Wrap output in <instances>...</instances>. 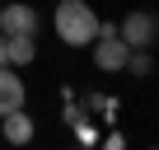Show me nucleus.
<instances>
[{
  "instance_id": "423d86ee",
  "label": "nucleus",
  "mask_w": 159,
  "mask_h": 150,
  "mask_svg": "<svg viewBox=\"0 0 159 150\" xmlns=\"http://www.w3.org/2000/svg\"><path fill=\"white\" fill-rule=\"evenodd\" d=\"M0 131H5L10 145H28V141H33V117H28V108L5 113V117H0Z\"/></svg>"
},
{
  "instance_id": "6e6552de",
  "label": "nucleus",
  "mask_w": 159,
  "mask_h": 150,
  "mask_svg": "<svg viewBox=\"0 0 159 150\" xmlns=\"http://www.w3.org/2000/svg\"><path fill=\"white\" fill-rule=\"evenodd\" d=\"M0 66H10V38L0 33Z\"/></svg>"
},
{
  "instance_id": "f03ea898",
  "label": "nucleus",
  "mask_w": 159,
  "mask_h": 150,
  "mask_svg": "<svg viewBox=\"0 0 159 150\" xmlns=\"http://www.w3.org/2000/svg\"><path fill=\"white\" fill-rule=\"evenodd\" d=\"M117 38H122L126 47H154V42H159V14L131 10V14L117 24Z\"/></svg>"
},
{
  "instance_id": "7ed1b4c3",
  "label": "nucleus",
  "mask_w": 159,
  "mask_h": 150,
  "mask_svg": "<svg viewBox=\"0 0 159 150\" xmlns=\"http://www.w3.org/2000/svg\"><path fill=\"white\" fill-rule=\"evenodd\" d=\"M38 28H42V14L33 5H24V0L0 5V33H5V38H19V33H33L38 38Z\"/></svg>"
},
{
  "instance_id": "0eeeda50",
  "label": "nucleus",
  "mask_w": 159,
  "mask_h": 150,
  "mask_svg": "<svg viewBox=\"0 0 159 150\" xmlns=\"http://www.w3.org/2000/svg\"><path fill=\"white\" fill-rule=\"evenodd\" d=\"M38 61V42H33V33H19V38H10V66H33Z\"/></svg>"
},
{
  "instance_id": "20e7f679",
  "label": "nucleus",
  "mask_w": 159,
  "mask_h": 150,
  "mask_svg": "<svg viewBox=\"0 0 159 150\" xmlns=\"http://www.w3.org/2000/svg\"><path fill=\"white\" fill-rule=\"evenodd\" d=\"M14 108H28V85H24L19 66H0V117Z\"/></svg>"
},
{
  "instance_id": "39448f33",
  "label": "nucleus",
  "mask_w": 159,
  "mask_h": 150,
  "mask_svg": "<svg viewBox=\"0 0 159 150\" xmlns=\"http://www.w3.org/2000/svg\"><path fill=\"white\" fill-rule=\"evenodd\" d=\"M89 47H94V66H98V70H108V75L126 70V56H131V47H126L117 33H112V38H94Z\"/></svg>"
},
{
  "instance_id": "f257e3e1",
  "label": "nucleus",
  "mask_w": 159,
  "mask_h": 150,
  "mask_svg": "<svg viewBox=\"0 0 159 150\" xmlns=\"http://www.w3.org/2000/svg\"><path fill=\"white\" fill-rule=\"evenodd\" d=\"M52 28L66 47H89L98 33V14H94L89 0H61L56 14H52Z\"/></svg>"
}]
</instances>
